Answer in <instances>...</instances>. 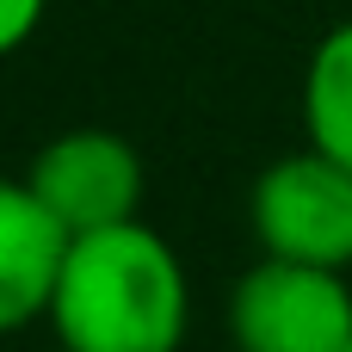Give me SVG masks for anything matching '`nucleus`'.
<instances>
[{"label": "nucleus", "instance_id": "obj_7", "mask_svg": "<svg viewBox=\"0 0 352 352\" xmlns=\"http://www.w3.org/2000/svg\"><path fill=\"white\" fill-rule=\"evenodd\" d=\"M43 12H50V0H0V62L19 56V50L37 37Z\"/></svg>", "mask_w": 352, "mask_h": 352}, {"label": "nucleus", "instance_id": "obj_6", "mask_svg": "<svg viewBox=\"0 0 352 352\" xmlns=\"http://www.w3.org/2000/svg\"><path fill=\"white\" fill-rule=\"evenodd\" d=\"M303 142L352 173V19L328 25L303 62Z\"/></svg>", "mask_w": 352, "mask_h": 352}, {"label": "nucleus", "instance_id": "obj_3", "mask_svg": "<svg viewBox=\"0 0 352 352\" xmlns=\"http://www.w3.org/2000/svg\"><path fill=\"white\" fill-rule=\"evenodd\" d=\"M25 186L62 223V235L80 241V235H99V229L142 223V186H148V173H142V155H136V142L124 130L74 124V130H56L31 155Z\"/></svg>", "mask_w": 352, "mask_h": 352}, {"label": "nucleus", "instance_id": "obj_2", "mask_svg": "<svg viewBox=\"0 0 352 352\" xmlns=\"http://www.w3.org/2000/svg\"><path fill=\"white\" fill-rule=\"evenodd\" d=\"M248 229L260 260L352 272V173L309 142L278 155L248 192Z\"/></svg>", "mask_w": 352, "mask_h": 352}, {"label": "nucleus", "instance_id": "obj_4", "mask_svg": "<svg viewBox=\"0 0 352 352\" xmlns=\"http://www.w3.org/2000/svg\"><path fill=\"white\" fill-rule=\"evenodd\" d=\"M235 352H352V272L254 260L229 291Z\"/></svg>", "mask_w": 352, "mask_h": 352}, {"label": "nucleus", "instance_id": "obj_5", "mask_svg": "<svg viewBox=\"0 0 352 352\" xmlns=\"http://www.w3.org/2000/svg\"><path fill=\"white\" fill-rule=\"evenodd\" d=\"M68 260L62 223L37 204L25 173H0V340L43 322L56 297V272Z\"/></svg>", "mask_w": 352, "mask_h": 352}, {"label": "nucleus", "instance_id": "obj_1", "mask_svg": "<svg viewBox=\"0 0 352 352\" xmlns=\"http://www.w3.org/2000/svg\"><path fill=\"white\" fill-rule=\"evenodd\" d=\"M62 352H179L192 328V278L173 241L148 223L68 241L50 297Z\"/></svg>", "mask_w": 352, "mask_h": 352}]
</instances>
